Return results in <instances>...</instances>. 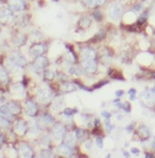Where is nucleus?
<instances>
[{
  "mask_svg": "<svg viewBox=\"0 0 155 158\" xmlns=\"http://www.w3.org/2000/svg\"><path fill=\"white\" fill-rule=\"evenodd\" d=\"M117 106L119 108H122V109L125 112H129L130 111V105L128 106V104H118Z\"/></svg>",
  "mask_w": 155,
  "mask_h": 158,
  "instance_id": "obj_31",
  "label": "nucleus"
},
{
  "mask_svg": "<svg viewBox=\"0 0 155 158\" xmlns=\"http://www.w3.org/2000/svg\"><path fill=\"white\" fill-rule=\"evenodd\" d=\"M54 78H55V74L52 72V71H45L44 72V79L47 80V81H52Z\"/></svg>",
  "mask_w": 155,
  "mask_h": 158,
  "instance_id": "obj_24",
  "label": "nucleus"
},
{
  "mask_svg": "<svg viewBox=\"0 0 155 158\" xmlns=\"http://www.w3.org/2000/svg\"><path fill=\"white\" fill-rule=\"evenodd\" d=\"M52 135L55 140H61L63 139L64 135H65V128L63 125L57 124L54 126V128L52 129Z\"/></svg>",
  "mask_w": 155,
  "mask_h": 158,
  "instance_id": "obj_10",
  "label": "nucleus"
},
{
  "mask_svg": "<svg viewBox=\"0 0 155 158\" xmlns=\"http://www.w3.org/2000/svg\"><path fill=\"white\" fill-rule=\"evenodd\" d=\"M8 60H10L13 64H15L16 65H18V67H20V68H23V67H25V65H26L25 57L18 52H14L11 53V55L9 56V57H8Z\"/></svg>",
  "mask_w": 155,
  "mask_h": 158,
  "instance_id": "obj_5",
  "label": "nucleus"
},
{
  "mask_svg": "<svg viewBox=\"0 0 155 158\" xmlns=\"http://www.w3.org/2000/svg\"><path fill=\"white\" fill-rule=\"evenodd\" d=\"M137 134L141 140H147L150 137V132L146 126H140L138 128Z\"/></svg>",
  "mask_w": 155,
  "mask_h": 158,
  "instance_id": "obj_15",
  "label": "nucleus"
},
{
  "mask_svg": "<svg viewBox=\"0 0 155 158\" xmlns=\"http://www.w3.org/2000/svg\"><path fill=\"white\" fill-rule=\"evenodd\" d=\"M81 64H82L83 70L88 73V74H93V73H95L96 69H97V64H96L95 60H81Z\"/></svg>",
  "mask_w": 155,
  "mask_h": 158,
  "instance_id": "obj_6",
  "label": "nucleus"
},
{
  "mask_svg": "<svg viewBox=\"0 0 155 158\" xmlns=\"http://www.w3.org/2000/svg\"><path fill=\"white\" fill-rule=\"evenodd\" d=\"M99 124V119H95V125H98Z\"/></svg>",
  "mask_w": 155,
  "mask_h": 158,
  "instance_id": "obj_44",
  "label": "nucleus"
},
{
  "mask_svg": "<svg viewBox=\"0 0 155 158\" xmlns=\"http://www.w3.org/2000/svg\"><path fill=\"white\" fill-rule=\"evenodd\" d=\"M84 146H85V148H86V149H89V150H90L91 149V142L90 141H86V142H85V143H84Z\"/></svg>",
  "mask_w": 155,
  "mask_h": 158,
  "instance_id": "obj_38",
  "label": "nucleus"
},
{
  "mask_svg": "<svg viewBox=\"0 0 155 158\" xmlns=\"http://www.w3.org/2000/svg\"><path fill=\"white\" fill-rule=\"evenodd\" d=\"M18 153H19V156L21 157H32L33 156V151L32 149L27 144L25 143H21L19 145V148H18Z\"/></svg>",
  "mask_w": 155,
  "mask_h": 158,
  "instance_id": "obj_12",
  "label": "nucleus"
},
{
  "mask_svg": "<svg viewBox=\"0 0 155 158\" xmlns=\"http://www.w3.org/2000/svg\"><path fill=\"white\" fill-rule=\"evenodd\" d=\"M117 1H121V0H117Z\"/></svg>",
  "mask_w": 155,
  "mask_h": 158,
  "instance_id": "obj_49",
  "label": "nucleus"
},
{
  "mask_svg": "<svg viewBox=\"0 0 155 158\" xmlns=\"http://www.w3.org/2000/svg\"><path fill=\"white\" fill-rule=\"evenodd\" d=\"M10 91L13 95L21 96V95H23V93H24V88H23L21 84H15L13 86H11Z\"/></svg>",
  "mask_w": 155,
  "mask_h": 158,
  "instance_id": "obj_17",
  "label": "nucleus"
},
{
  "mask_svg": "<svg viewBox=\"0 0 155 158\" xmlns=\"http://www.w3.org/2000/svg\"><path fill=\"white\" fill-rule=\"evenodd\" d=\"M51 96H52V92L48 87H42L40 89H38V91L36 93L37 100L41 103L48 102L49 100L51 99Z\"/></svg>",
  "mask_w": 155,
  "mask_h": 158,
  "instance_id": "obj_2",
  "label": "nucleus"
},
{
  "mask_svg": "<svg viewBox=\"0 0 155 158\" xmlns=\"http://www.w3.org/2000/svg\"><path fill=\"white\" fill-rule=\"evenodd\" d=\"M115 95H116V97H121V96L123 95V91H122V90L116 91V92H115Z\"/></svg>",
  "mask_w": 155,
  "mask_h": 158,
  "instance_id": "obj_39",
  "label": "nucleus"
},
{
  "mask_svg": "<svg viewBox=\"0 0 155 158\" xmlns=\"http://www.w3.org/2000/svg\"><path fill=\"white\" fill-rule=\"evenodd\" d=\"M13 20V13L12 10L6 7L0 8V22L4 25H8Z\"/></svg>",
  "mask_w": 155,
  "mask_h": 158,
  "instance_id": "obj_1",
  "label": "nucleus"
},
{
  "mask_svg": "<svg viewBox=\"0 0 155 158\" xmlns=\"http://www.w3.org/2000/svg\"><path fill=\"white\" fill-rule=\"evenodd\" d=\"M105 125H106L107 132H110V131H111V128H112V126L110 125V121H109V119H106V121H105Z\"/></svg>",
  "mask_w": 155,
  "mask_h": 158,
  "instance_id": "obj_36",
  "label": "nucleus"
},
{
  "mask_svg": "<svg viewBox=\"0 0 155 158\" xmlns=\"http://www.w3.org/2000/svg\"><path fill=\"white\" fill-rule=\"evenodd\" d=\"M145 157H147V158H151V157H153V155H150V154H147V155H145Z\"/></svg>",
  "mask_w": 155,
  "mask_h": 158,
  "instance_id": "obj_47",
  "label": "nucleus"
},
{
  "mask_svg": "<svg viewBox=\"0 0 155 158\" xmlns=\"http://www.w3.org/2000/svg\"><path fill=\"white\" fill-rule=\"evenodd\" d=\"M80 56L81 60H95L96 52L92 48H83L80 51Z\"/></svg>",
  "mask_w": 155,
  "mask_h": 158,
  "instance_id": "obj_7",
  "label": "nucleus"
},
{
  "mask_svg": "<svg viewBox=\"0 0 155 158\" xmlns=\"http://www.w3.org/2000/svg\"><path fill=\"white\" fill-rule=\"evenodd\" d=\"M8 83V74L5 69L0 68V84L1 85H6Z\"/></svg>",
  "mask_w": 155,
  "mask_h": 158,
  "instance_id": "obj_20",
  "label": "nucleus"
},
{
  "mask_svg": "<svg viewBox=\"0 0 155 158\" xmlns=\"http://www.w3.org/2000/svg\"><path fill=\"white\" fill-rule=\"evenodd\" d=\"M146 18H147V13H143L141 16H140V18L138 19V23L139 24H141V23H143L145 20H146Z\"/></svg>",
  "mask_w": 155,
  "mask_h": 158,
  "instance_id": "obj_33",
  "label": "nucleus"
},
{
  "mask_svg": "<svg viewBox=\"0 0 155 158\" xmlns=\"http://www.w3.org/2000/svg\"><path fill=\"white\" fill-rule=\"evenodd\" d=\"M101 116L104 117L105 119H109L111 117V114L110 113H108V112H105V111H103L102 113H101Z\"/></svg>",
  "mask_w": 155,
  "mask_h": 158,
  "instance_id": "obj_37",
  "label": "nucleus"
},
{
  "mask_svg": "<svg viewBox=\"0 0 155 158\" xmlns=\"http://www.w3.org/2000/svg\"><path fill=\"white\" fill-rule=\"evenodd\" d=\"M45 52V48L43 44H33L32 47L30 48V56L32 57H37V56H40L44 53Z\"/></svg>",
  "mask_w": 155,
  "mask_h": 158,
  "instance_id": "obj_11",
  "label": "nucleus"
},
{
  "mask_svg": "<svg viewBox=\"0 0 155 158\" xmlns=\"http://www.w3.org/2000/svg\"><path fill=\"white\" fill-rule=\"evenodd\" d=\"M57 152L62 156H66V157H70L71 156V148L69 147V146L65 145L64 143L58 146Z\"/></svg>",
  "mask_w": 155,
  "mask_h": 158,
  "instance_id": "obj_16",
  "label": "nucleus"
},
{
  "mask_svg": "<svg viewBox=\"0 0 155 158\" xmlns=\"http://www.w3.org/2000/svg\"><path fill=\"white\" fill-rule=\"evenodd\" d=\"M13 131L19 136H23L25 135L26 131H27V125L24 121L22 120H18L14 123V126H13Z\"/></svg>",
  "mask_w": 155,
  "mask_h": 158,
  "instance_id": "obj_8",
  "label": "nucleus"
},
{
  "mask_svg": "<svg viewBox=\"0 0 155 158\" xmlns=\"http://www.w3.org/2000/svg\"><path fill=\"white\" fill-rule=\"evenodd\" d=\"M9 126V121L4 117H0V127L1 128H7Z\"/></svg>",
  "mask_w": 155,
  "mask_h": 158,
  "instance_id": "obj_25",
  "label": "nucleus"
},
{
  "mask_svg": "<svg viewBox=\"0 0 155 158\" xmlns=\"http://www.w3.org/2000/svg\"><path fill=\"white\" fill-rule=\"evenodd\" d=\"M93 17H94L95 20H101V18H102V15L101 13H100V11L99 10H95L94 12H93Z\"/></svg>",
  "mask_w": 155,
  "mask_h": 158,
  "instance_id": "obj_28",
  "label": "nucleus"
},
{
  "mask_svg": "<svg viewBox=\"0 0 155 158\" xmlns=\"http://www.w3.org/2000/svg\"><path fill=\"white\" fill-rule=\"evenodd\" d=\"M8 109L10 111V113L12 114V115H18L19 113H20V106L18 105L17 103H15V102H10L8 105Z\"/></svg>",
  "mask_w": 155,
  "mask_h": 158,
  "instance_id": "obj_18",
  "label": "nucleus"
},
{
  "mask_svg": "<svg viewBox=\"0 0 155 158\" xmlns=\"http://www.w3.org/2000/svg\"><path fill=\"white\" fill-rule=\"evenodd\" d=\"M80 135H82V131L77 130V131H76V137H77V138H79V137H80Z\"/></svg>",
  "mask_w": 155,
  "mask_h": 158,
  "instance_id": "obj_42",
  "label": "nucleus"
},
{
  "mask_svg": "<svg viewBox=\"0 0 155 158\" xmlns=\"http://www.w3.org/2000/svg\"><path fill=\"white\" fill-rule=\"evenodd\" d=\"M1 142H3V136L0 134V143H1Z\"/></svg>",
  "mask_w": 155,
  "mask_h": 158,
  "instance_id": "obj_45",
  "label": "nucleus"
},
{
  "mask_svg": "<svg viewBox=\"0 0 155 158\" xmlns=\"http://www.w3.org/2000/svg\"><path fill=\"white\" fill-rule=\"evenodd\" d=\"M109 17L113 20H118L122 14V6L119 3H112L108 9Z\"/></svg>",
  "mask_w": 155,
  "mask_h": 158,
  "instance_id": "obj_3",
  "label": "nucleus"
},
{
  "mask_svg": "<svg viewBox=\"0 0 155 158\" xmlns=\"http://www.w3.org/2000/svg\"><path fill=\"white\" fill-rule=\"evenodd\" d=\"M131 152L134 153V154H138L139 153V150L138 149H135V148H132V149H131Z\"/></svg>",
  "mask_w": 155,
  "mask_h": 158,
  "instance_id": "obj_43",
  "label": "nucleus"
},
{
  "mask_svg": "<svg viewBox=\"0 0 155 158\" xmlns=\"http://www.w3.org/2000/svg\"><path fill=\"white\" fill-rule=\"evenodd\" d=\"M76 139H77L76 135H74L73 133H67V134H65L63 137V143L71 148L75 145Z\"/></svg>",
  "mask_w": 155,
  "mask_h": 158,
  "instance_id": "obj_14",
  "label": "nucleus"
},
{
  "mask_svg": "<svg viewBox=\"0 0 155 158\" xmlns=\"http://www.w3.org/2000/svg\"><path fill=\"white\" fill-rule=\"evenodd\" d=\"M0 33H1V30H0Z\"/></svg>",
  "mask_w": 155,
  "mask_h": 158,
  "instance_id": "obj_51",
  "label": "nucleus"
},
{
  "mask_svg": "<svg viewBox=\"0 0 155 158\" xmlns=\"http://www.w3.org/2000/svg\"><path fill=\"white\" fill-rule=\"evenodd\" d=\"M69 74H71V75H79L80 73H79L78 70H77V69L71 68V69H69Z\"/></svg>",
  "mask_w": 155,
  "mask_h": 158,
  "instance_id": "obj_34",
  "label": "nucleus"
},
{
  "mask_svg": "<svg viewBox=\"0 0 155 158\" xmlns=\"http://www.w3.org/2000/svg\"><path fill=\"white\" fill-rule=\"evenodd\" d=\"M90 23H91V21H90V19H89L88 17H83L79 21V25L81 26V27H83V28L88 27V26L90 25Z\"/></svg>",
  "mask_w": 155,
  "mask_h": 158,
  "instance_id": "obj_23",
  "label": "nucleus"
},
{
  "mask_svg": "<svg viewBox=\"0 0 155 158\" xmlns=\"http://www.w3.org/2000/svg\"><path fill=\"white\" fill-rule=\"evenodd\" d=\"M105 84H107V82H106V81H105V82H104V81H103L102 83H100V84H98V85L96 84L95 86H94V88H100V87H102L103 85H105Z\"/></svg>",
  "mask_w": 155,
  "mask_h": 158,
  "instance_id": "obj_40",
  "label": "nucleus"
},
{
  "mask_svg": "<svg viewBox=\"0 0 155 158\" xmlns=\"http://www.w3.org/2000/svg\"><path fill=\"white\" fill-rule=\"evenodd\" d=\"M53 1H57V0H53Z\"/></svg>",
  "mask_w": 155,
  "mask_h": 158,
  "instance_id": "obj_48",
  "label": "nucleus"
},
{
  "mask_svg": "<svg viewBox=\"0 0 155 158\" xmlns=\"http://www.w3.org/2000/svg\"><path fill=\"white\" fill-rule=\"evenodd\" d=\"M24 111L27 116L34 117V116H36L38 109H37V106L35 105V103H33L32 101H27L24 105Z\"/></svg>",
  "mask_w": 155,
  "mask_h": 158,
  "instance_id": "obj_9",
  "label": "nucleus"
},
{
  "mask_svg": "<svg viewBox=\"0 0 155 158\" xmlns=\"http://www.w3.org/2000/svg\"><path fill=\"white\" fill-rule=\"evenodd\" d=\"M40 121H42V123L45 125H51L54 123V119L50 116V115H47V114H45L43 115L41 118H40Z\"/></svg>",
  "mask_w": 155,
  "mask_h": 158,
  "instance_id": "obj_22",
  "label": "nucleus"
},
{
  "mask_svg": "<svg viewBox=\"0 0 155 158\" xmlns=\"http://www.w3.org/2000/svg\"><path fill=\"white\" fill-rule=\"evenodd\" d=\"M8 4H9V7H10L11 10L17 11V12L22 11L25 7L24 2H23L22 0H9Z\"/></svg>",
  "mask_w": 155,
  "mask_h": 158,
  "instance_id": "obj_13",
  "label": "nucleus"
},
{
  "mask_svg": "<svg viewBox=\"0 0 155 158\" xmlns=\"http://www.w3.org/2000/svg\"><path fill=\"white\" fill-rule=\"evenodd\" d=\"M141 8H142V5L141 4H138V5H136V6L134 7V10L135 11H140Z\"/></svg>",
  "mask_w": 155,
  "mask_h": 158,
  "instance_id": "obj_41",
  "label": "nucleus"
},
{
  "mask_svg": "<svg viewBox=\"0 0 155 158\" xmlns=\"http://www.w3.org/2000/svg\"><path fill=\"white\" fill-rule=\"evenodd\" d=\"M0 149H1V146H0Z\"/></svg>",
  "mask_w": 155,
  "mask_h": 158,
  "instance_id": "obj_50",
  "label": "nucleus"
},
{
  "mask_svg": "<svg viewBox=\"0 0 155 158\" xmlns=\"http://www.w3.org/2000/svg\"><path fill=\"white\" fill-rule=\"evenodd\" d=\"M105 0H83V3L87 7H96L102 5Z\"/></svg>",
  "mask_w": 155,
  "mask_h": 158,
  "instance_id": "obj_19",
  "label": "nucleus"
},
{
  "mask_svg": "<svg viewBox=\"0 0 155 158\" xmlns=\"http://www.w3.org/2000/svg\"><path fill=\"white\" fill-rule=\"evenodd\" d=\"M47 64H48V60L46 59V57L40 56H37L34 59L33 63H32V68L36 72H39V71L44 70V69L47 67Z\"/></svg>",
  "mask_w": 155,
  "mask_h": 158,
  "instance_id": "obj_4",
  "label": "nucleus"
},
{
  "mask_svg": "<svg viewBox=\"0 0 155 158\" xmlns=\"http://www.w3.org/2000/svg\"><path fill=\"white\" fill-rule=\"evenodd\" d=\"M74 113H77V110H73V109H70V108H66V109L64 110V114L67 115V116H70V115H73Z\"/></svg>",
  "mask_w": 155,
  "mask_h": 158,
  "instance_id": "obj_30",
  "label": "nucleus"
},
{
  "mask_svg": "<svg viewBox=\"0 0 155 158\" xmlns=\"http://www.w3.org/2000/svg\"><path fill=\"white\" fill-rule=\"evenodd\" d=\"M124 156H125V157H129V154L127 153V152H125V151H124Z\"/></svg>",
  "mask_w": 155,
  "mask_h": 158,
  "instance_id": "obj_46",
  "label": "nucleus"
},
{
  "mask_svg": "<svg viewBox=\"0 0 155 158\" xmlns=\"http://www.w3.org/2000/svg\"><path fill=\"white\" fill-rule=\"evenodd\" d=\"M0 114H2V115H9L10 111L8 109V106H7V105H2L1 107H0Z\"/></svg>",
  "mask_w": 155,
  "mask_h": 158,
  "instance_id": "obj_26",
  "label": "nucleus"
},
{
  "mask_svg": "<svg viewBox=\"0 0 155 158\" xmlns=\"http://www.w3.org/2000/svg\"><path fill=\"white\" fill-rule=\"evenodd\" d=\"M96 144H97V146L99 148H102L103 147V141L100 137H97L96 138Z\"/></svg>",
  "mask_w": 155,
  "mask_h": 158,
  "instance_id": "obj_35",
  "label": "nucleus"
},
{
  "mask_svg": "<svg viewBox=\"0 0 155 158\" xmlns=\"http://www.w3.org/2000/svg\"><path fill=\"white\" fill-rule=\"evenodd\" d=\"M67 60L70 61V63H73V61H75V56L73 55L72 52H68L67 53Z\"/></svg>",
  "mask_w": 155,
  "mask_h": 158,
  "instance_id": "obj_32",
  "label": "nucleus"
},
{
  "mask_svg": "<svg viewBox=\"0 0 155 158\" xmlns=\"http://www.w3.org/2000/svg\"><path fill=\"white\" fill-rule=\"evenodd\" d=\"M128 94H129V96H130V100L131 101H134L135 99H136V91L134 90V89H130V90L128 91Z\"/></svg>",
  "mask_w": 155,
  "mask_h": 158,
  "instance_id": "obj_29",
  "label": "nucleus"
},
{
  "mask_svg": "<svg viewBox=\"0 0 155 158\" xmlns=\"http://www.w3.org/2000/svg\"><path fill=\"white\" fill-rule=\"evenodd\" d=\"M40 157H53L52 152L48 151V150H43L40 153Z\"/></svg>",
  "mask_w": 155,
  "mask_h": 158,
  "instance_id": "obj_27",
  "label": "nucleus"
},
{
  "mask_svg": "<svg viewBox=\"0 0 155 158\" xmlns=\"http://www.w3.org/2000/svg\"><path fill=\"white\" fill-rule=\"evenodd\" d=\"M62 90H63L64 92H75L77 90V87L75 86L74 84L72 83H64L62 84Z\"/></svg>",
  "mask_w": 155,
  "mask_h": 158,
  "instance_id": "obj_21",
  "label": "nucleus"
}]
</instances>
